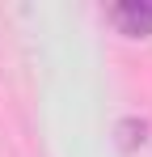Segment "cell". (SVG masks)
<instances>
[{
  "label": "cell",
  "mask_w": 152,
  "mask_h": 157,
  "mask_svg": "<svg viewBox=\"0 0 152 157\" xmlns=\"http://www.w3.org/2000/svg\"><path fill=\"white\" fill-rule=\"evenodd\" d=\"M110 21L127 38H148L152 34V0H123V4H114Z\"/></svg>",
  "instance_id": "obj_1"
},
{
  "label": "cell",
  "mask_w": 152,
  "mask_h": 157,
  "mask_svg": "<svg viewBox=\"0 0 152 157\" xmlns=\"http://www.w3.org/2000/svg\"><path fill=\"white\" fill-rule=\"evenodd\" d=\"M114 140H118V149H123V153L144 149V144H148V119H139V115H127V119H118Z\"/></svg>",
  "instance_id": "obj_2"
}]
</instances>
